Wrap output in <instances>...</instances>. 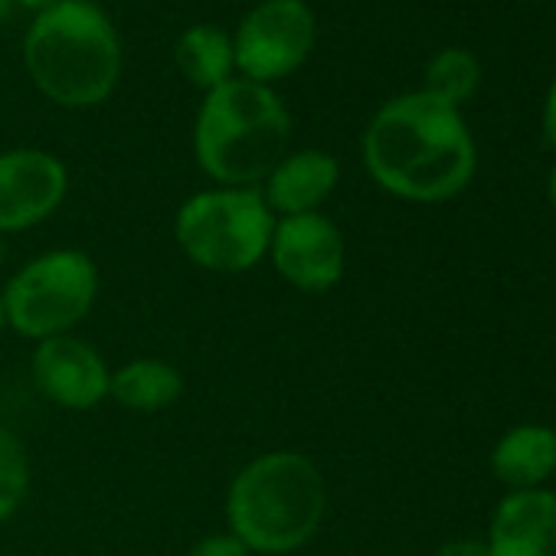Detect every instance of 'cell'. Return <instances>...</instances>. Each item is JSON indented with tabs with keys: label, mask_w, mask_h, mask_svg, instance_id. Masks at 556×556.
Here are the masks:
<instances>
[{
	"label": "cell",
	"mask_w": 556,
	"mask_h": 556,
	"mask_svg": "<svg viewBox=\"0 0 556 556\" xmlns=\"http://www.w3.org/2000/svg\"><path fill=\"white\" fill-rule=\"evenodd\" d=\"M543 138L556 151V73H553L549 89H546V99H543Z\"/></svg>",
	"instance_id": "obj_20"
},
{
	"label": "cell",
	"mask_w": 556,
	"mask_h": 556,
	"mask_svg": "<svg viewBox=\"0 0 556 556\" xmlns=\"http://www.w3.org/2000/svg\"><path fill=\"white\" fill-rule=\"evenodd\" d=\"M24 63L47 99L66 109H89L115 92L122 76V43L99 4L60 0L30 24Z\"/></svg>",
	"instance_id": "obj_2"
},
{
	"label": "cell",
	"mask_w": 556,
	"mask_h": 556,
	"mask_svg": "<svg viewBox=\"0 0 556 556\" xmlns=\"http://www.w3.org/2000/svg\"><path fill=\"white\" fill-rule=\"evenodd\" d=\"M481 86V63L475 53L462 50V47H448L442 53H435L426 66V86L422 92H429L432 99L462 109V102H468Z\"/></svg>",
	"instance_id": "obj_16"
},
{
	"label": "cell",
	"mask_w": 556,
	"mask_h": 556,
	"mask_svg": "<svg viewBox=\"0 0 556 556\" xmlns=\"http://www.w3.org/2000/svg\"><path fill=\"white\" fill-rule=\"evenodd\" d=\"M318 43V21L305 0H262L252 8L236 37L232 56L242 79L275 83L292 76Z\"/></svg>",
	"instance_id": "obj_7"
},
{
	"label": "cell",
	"mask_w": 556,
	"mask_h": 556,
	"mask_svg": "<svg viewBox=\"0 0 556 556\" xmlns=\"http://www.w3.org/2000/svg\"><path fill=\"white\" fill-rule=\"evenodd\" d=\"M364 164L387 193L442 203L471 184L478 151L462 112L419 89L390 99L374 115L364 135Z\"/></svg>",
	"instance_id": "obj_1"
},
{
	"label": "cell",
	"mask_w": 556,
	"mask_h": 556,
	"mask_svg": "<svg viewBox=\"0 0 556 556\" xmlns=\"http://www.w3.org/2000/svg\"><path fill=\"white\" fill-rule=\"evenodd\" d=\"M271 262L278 275L302 292H328L344 275V239L341 229L321 213H299L275 223Z\"/></svg>",
	"instance_id": "obj_8"
},
{
	"label": "cell",
	"mask_w": 556,
	"mask_h": 556,
	"mask_svg": "<svg viewBox=\"0 0 556 556\" xmlns=\"http://www.w3.org/2000/svg\"><path fill=\"white\" fill-rule=\"evenodd\" d=\"M491 471L510 491L543 488L556 475V429L540 422L507 429L491 448Z\"/></svg>",
	"instance_id": "obj_13"
},
{
	"label": "cell",
	"mask_w": 556,
	"mask_h": 556,
	"mask_svg": "<svg viewBox=\"0 0 556 556\" xmlns=\"http://www.w3.org/2000/svg\"><path fill=\"white\" fill-rule=\"evenodd\" d=\"M0 265H4V236H0Z\"/></svg>",
	"instance_id": "obj_25"
},
{
	"label": "cell",
	"mask_w": 556,
	"mask_h": 556,
	"mask_svg": "<svg viewBox=\"0 0 556 556\" xmlns=\"http://www.w3.org/2000/svg\"><path fill=\"white\" fill-rule=\"evenodd\" d=\"M292 118L268 86L229 79L206 92L193 148L200 167L226 187H252L265 180L286 157Z\"/></svg>",
	"instance_id": "obj_4"
},
{
	"label": "cell",
	"mask_w": 556,
	"mask_h": 556,
	"mask_svg": "<svg viewBox=\"0 0 556 556\" xmlns=\"http://www.w3.org/2000/svg\"><path fill=\"white\" fill-rule=\"evenodd\" d=\"M180 249L210 271H249L271 245L275 219L255 187H223L190 197L174 223Z\"/></svg>",
	"instance_id": "obj_5"
},
{
	"label": "cell",
	"mask_w": 556,
	"mask_h": 556,
	"mask_svg": "<svg viewBox=\"0 0 556 556\" xmlns=\"http://www.w3.org/2000/svg\"><path fill=\"white\" fill-rule=\"evenodd\" d=\"M34 380L43 396L66 409H92L109 396L112 374L92 344L60 334L40 341L34 354Z\"/></svg>",
	"instance_id": "obj_10"
},
{
	"label": "cell",
	"mask_w": 556,
	"mask_h": 556,
	"mask_svg": "<svg viewBox=\"0 0 556 556\" xmlns=\"http://www.w3.org/2000/svg\"><path fill=\"white\" fill-rule=\"evenodd\" d=\"M187 556H249V549L232 533H216V536L200 540Z\"/></svg>",
	"instance_id": "obj_18"
},
{
	"label": "cell",
	"mask_w": 556,
	"mask_h": 556,
	"mask_svg": "<svg viewBox=\"0 0 556 556\" xmlns=\"http://www.w3.org/2000/svg\"><path fill=\"white\" fill-rule=\"evenodd\" d=\"M341 167L325 151H299L286 154L265 177V203L275 213L299 216L318 213V206L334 193Z\"/></svg>",
	"instance_id": "obj_12"
},
{
	"label": "cell",
	"mask_w": 556,
	"mask_h": 556,
	"mask_svg": "<svg viewBox=\"0 0 556 556\" xmlns=\"http://www.w3.org/2000/svg\"><path fill=\"white\" fill-rule=\"evenodd\" d=\"M70 177L60 157L17 148L0 154V236L43 223L66 197Z\"/></svg>",
	"instance_id": "obj_9"
},
{
	"label": "cell",
	"mask_w": 556,
	"mask_h": 556,
	"mask_svg": "<svg viewBox=\"0 0 556 556\" xmlns=\"http://www.w3.org/2000/svg\"><path fill=\"white\" fill-rule=\"evenodd\" d=\"M328 507L318 465L299 452H268L249 462L229 484L226 517L232 536L252 553H292L305 546Z\"/></svg>",
	"instance_id": "obj_3"
},
{
	"label": "cell",
	"mask_w": 556,
	"mask_h": 556,
	"mask_svg": "<svg viewBox=\"0 0 556 556\" xmlns=\"http://www.w3.org/2000/svg\"><path fill=\"white\" fill-rule=\"evenodd\" d=\"M180 390H184V377L177 374V367L164 361H131L118 367L109 383V396L138 413L167 409L170 403H177Z\"/></svg>",
	"instance_id": "obj_15"
},
{
	"label": "cell",
	"mask_w": 556,
	"mask_h": 556,
	"mask_svg": "<svg viewBox=\"0 0 556 556\" xmlns=\"http://www.w3.org/2000/svg\"><path fill=\"white\" fill-rule=\"evenodd\" d=\"M174 60H177V70L187 83L210 92V89L232 79V70H236L232 37H226L219 27L197 24L177 40Z\"/></svg>",
	"instance_id": "obj_14"
},
{
	"label": "cell",
	"mask_w": 556,
	"mask_h": 556,
	"mask_svg": "<svg viewBox=\"0 0 556 556\" xmlns=\"http://www.w3.org/2000/svg\"><path fill=\"white\" fill-rule=\"evenodd\" d=\"M30 488V458L24 442L0 426V520H8Z\"/></svg>",
	"instance_id": "obj_17"
},
{
	"label": "cell",
	"mask_w": 556,
	"mask_h": 556,
	"mask_svg": "<svg viewBox=\"0 0 556 556\" xmlns=\"http://www.w3.org/2000/svg\"><path fill=\"white\" fill-rule=\"evenodd\" d=\"M8 325V308H4V295H0V331Z\"/></svg>",
	"instance_id": "obj_24"
},
{
	"label": "cell",
	"mask_w": 556,
	"mask_h": 556,
	"mask_svg": "<svg viewBox=\"0 0 556 556\" xmlns=\"http://www.w3.org/2000/svg\"><path fill=\"white\" fill-rule=\"evenodd\" d=\"M99 292L96 262L79 249H56L24 265L4 292L8 325L24 338L47 341L76 328Z\"/></svg>",
	"instance_id": "obj_6"
},
{
	"label": "cell",
	"mask_w": 556,
	"mask_h": 556,
	"mask_svg": "<svg viewBox=\"0 0 556 556\" xmlns=\"http://www.w3.org/2000/svg\"><path fill=\"white\" fill-rule=\"evenodd\" d=\"M14 4H24V8H30V11H47V8H53V4H60V0H14Z\"/></svg>",
	"instance_id": "obj_21"
},
{
	"label": "cell",
	"mask_w": 556,
	"mask_h": 556,
	"mask_svg": "<svg viewBox=\"0 0 556 556\" xmlns=\"http://www.w3.org/2000/svg\"><path fill=\"white\" fill-rule=\"evenodd\" d=\"M491 556H556V491H507L488 527Z\"/></svg>",
	"instance_id": "obj_11"
},
{
	"label": "cell",
	"mask_w": 556,
	"mask_h": 556,
	"mask_svg": "<svg viewBox=\"0 0 556 556\" xmlns=\"http://www.w3.org/2000/svg\"><path fill=\"white\" fill-rule=\"evenodd\" d=\"M14 11V0H0V24H4Z\"/></svg>",
	"instance_id": "obj_23"
},
{
	"label": "cell",
	"mask_w": 556,
	"mask_h": 556,
	"mask_svg": "<svg viewBox=\"0 0 556 556\" xmlns=\"http://www.w3.org/2000/svg\"><path fill=\"white\" fill-rule=\"evenodd\" d=\"M435 556H491V549H488V540H478V536H458V540L442 543Z\"/></svg>",
	"instance_id": "obj_19"
},
{
	"label": "cell",
	"mask_w": 556,
	"mask_h": 556,
	"mask_svg": "<svg viewBox=\"0 0 556 556\" xmlns=\"http://www.w3.org/2000/svg\"><path fill=\"white\" fill-rule=\"evenodd\" d=\"M546 193H549V203H553V213H556V164L549 167V177H546Z\"/></svg>",
	"instance_id": "obj_22"
}]
</instances>
